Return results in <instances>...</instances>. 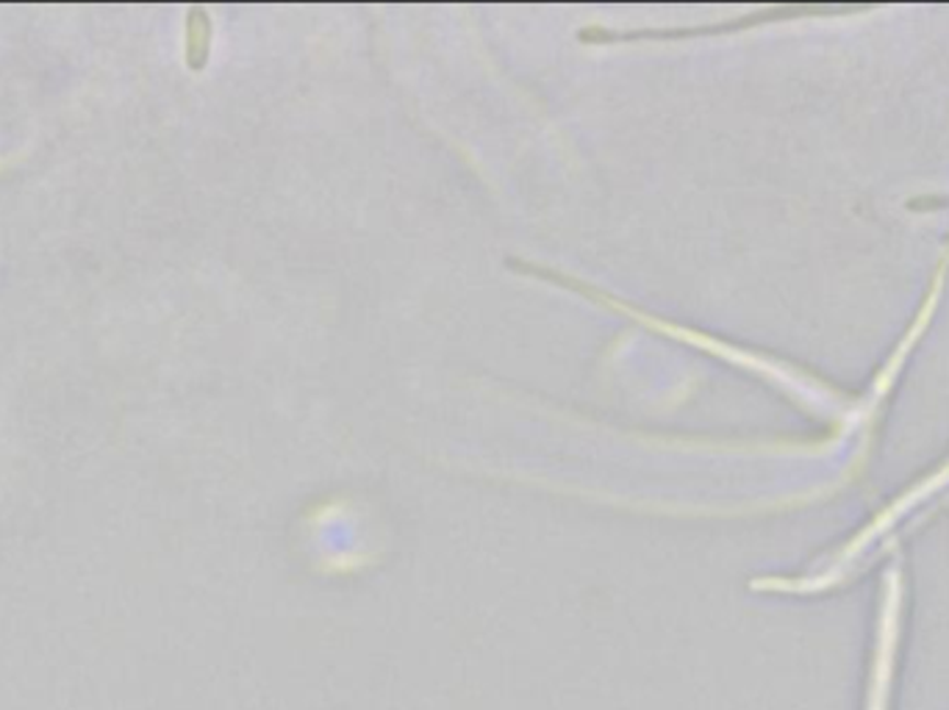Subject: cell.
Instances as JSON below:
<instances>
[{"mask_svg": "<svg viewBox=\"0 0 949 710\" xmlns=\"http://www.w3.org/2000/svg\"><path fill=\"white\" fill-rule=\"evenodd\" d=\"M211 34H214V25L206 9L192 7L190 12H186V36H184L186 67H190L192 72L206 70L208 56H211Z\"/></svg>", "mask_w": 949, "mask_h": 710, "instance_id": "6da1fadb", "label": "cell"}]
</instances>
